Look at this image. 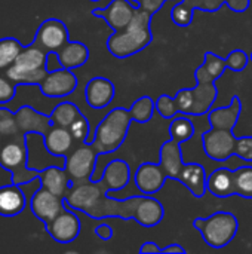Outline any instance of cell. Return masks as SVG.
<instances>
[{
    "label": "cell",
    "instance_id": "1",
    "mask_svg": "<svg viewBox=\"0 0 252 254\" xmlns=\"http://www.w3.org/2000/svg\"><path fill=\"white\" fill-rule=\"evenodd\" d=\"M151 16L153 13L137 7L131 22L108 37L107 48L110 54L116 58H128L147 48L153 40L150 30Z\"/></svg>",
    "mask_w": 252,
    "mask_h": 254
},
{
    "label": "cell",
    "instance_id": "2",
    "mask_svg": "<svg viewBox=\"0 0 252 254\" xmlns=\"http://www.w3.org/2000/svg\"><path fill=\"white\" fill-rule=\"evenodd\" d=\"M131 122V112L125 107H116L108 112L98 124L91 143L98 155H108L119 150L126 140Z\"/></svg>",
    "mask_w": 252,
    "mask_h": 254
},
{
    "label": "cell",
    "instance_id": "3",
    "mask_svg": "<svg viewBox=\"0 0 252 254\" xmlns=\"http://www.w3.org/2000/svg\"><path fill=\"white\" fill-rule=\"evenodd\" d=\"M46 58L48 52L33 42L31 45L22 48L4 74L15 85H39L48 74Z\"/></svg>",
    "mask_w": 252,
    "mask_h": 254
},
{
    "label": "cell",
    "instance_id": "4",
    "mask_svg": "<svg viewBox=\"0 0 252 254\" xmlns=\"http://www.w3.org/2000/svg\"><path fill=\"white\" fill-rule=\"evenodd\" d=\"M27 161L28 147L25 134H19L3 143L0 149V165L12 174V183L21 186L39 179L40 171L30 168Z\"/></svg>",
    "mask_w": 252,
    "mask_h": 254
},
{
    "label": "cell",
    "instance_id": "5",
    "mask_svg": "<svg viewBox=\"0 0 252 254\" xmlns=\"http://www.w3.org/2000/svg\"><path fill=\"white\" fill-rule=\"evenodd\" d=\"M193 226L201 232L205 243L212 249H223L229 246L239 229L238 219L229 211H217L209 217H198Z\"/></svg>",
    "mask_w": 252,
    "mask_h": 254
},
{
    "label": "cell",
    "instance_id": "6",
    "mask_svg": "<svg viewBox=\"0 0 252 254\" xmlns=\"http://www.w3.org/2000/svg\"><path fill=\"white\" fill-rule=\"evenodd\" d=\"M98 158H100L98 152L89 143L80 144L79 147H76L74 150H71L65 156L64 168H65V171H67V174L70 177L71 186L76 185V183L91 180V177H92V174L95 171Z\"/></svg>",
    "mask_w": 252,
    "mask_h": 254
},
{
    "label": "cell",
    "instance_id": "7",
    "mask_svg": "<svg viewBox=\"0 0 252 254\" xmlns=\"http://www.w3.org/2000/svg\"><path fill=\"white\" fill-rule=\"evenodd\" d=\"M143 196L144 195L129 196L126 199H116L105 193L86 216L95 220H101L105 217H120L122 220H132Z\"/></svg>",
    "mask_w": 252,
    "mask_h": 254
},
{
    "label": "cell",
    "instance_id": "8",
    "mask_svg": "<svg viewBox=\"0 0 252 254\" xmlns=\"http://www.w3.org/2000/svg\"><path fill=\"white\" fill-rule=\"evenodd\" d=\"M236 137L232 129L211 128L202 134V144L205 155L217 162H224L235 155Z\"/></svg>",
    "mask_w": 252,
    "mask_h": 254
},
{
    "label": "cell",
    "instance_id": "9",
    "mask_svg": "<svg viewBox=\"0 0 252 254\" xmlns=\"http://www.w3.org/2000/svg\"><path fill=\"white\" fill-rule=\"evenodd\" d=\"M105 195V192L102 190V188L100 186L98 182H82V183H76L73 185L67 195L64 196V204L68 208L73 210H79L85 214H88L98 202L100 199Z\"/></svg>",
    "mask_w": 252,
    "mask_h": 254
},
{
    "label": "cell",
    "instance_id": "10",
    "mask_svg": "<svg viewBox=\"0 0 252 254\" xmlns=\"http://www.w3.org/2000/svg\"><path fill=\"white\" fill-rule=\"evenodd\" d=\"M67 42H70L68 30L61 19L49 18L43 21L36 33L34 43L46 52L59 51Z\"/></svg>",
    "mask_w": 252,
    "mask_h": 254
},
{
    "label": "cell",
    "instance_id": "11",
    "mask_svg": "<svg viewBox=\"0 0 252 254\" xmlns=\"http://www.w3.org/2000/svg\"><path fill=\"white\" fill-rule=\"evenodd\" d=\"M137 7H140V3L134 0H111L107 6L92 9V15L105 19L114 31H119L131 22Z\"/></svg>",
    "mask_w": 252,
    "mask_h": 254
},
{
    "label": "cell",
    "instance_id": "12",
    "mask_svg": "<svg viewBox=\"0 0 252 254\" xmlns=\"http://www.w3.org/2000/svg\"><path fill=\"white\" fill-rule=\"evenodd\" d=\"M42 94L48 98H62L74 92L77 88V77L70 68H58L48 71L45 79L39 83Z\"/></svg>",
    "mask_w": 252,
    "mask_h": 254
},
{
    "label": "cell",
    "instance_id": "13",
    "mask_svg": "<svg viewBox=\"0 0 252 254\" xmlns=\"http://www.w3.org/2000/svg\"><path fill=\"white\" fill-rule=\"evenodd\" d=\"M45 226L50 238L59 244H70L80 234V220L74 213L68 211L67 207Z\"/></svg>",
    "mask_w": 252,
    "mask_h": 254
},
{
    "label": "cell",
    "instance_id": "14",
    "mask_svg": "<svg viewBox=\"0 0 252 254\" xmlns=\"http://www.w3.org/2000/svg\"><path fill=\"white\" fill-rule=\"evenodd\" d=\"M30 208H31V213L36 216V219H39L42 223L46 225L52 219H55L65 208V205H64V198L40 186L34 192L30 201Z\"/></svg>",
    "mask_w": 252,
    "mask_h": 254
},
{
    "label": "cell",
    "instance_id": "15",
    "mask_svg": "<svg viewBox=\"0 0 252 254\" xmlns=\"http://www.w3.org/2000/svg\"><path fill=\"white\" fill-rule=\"evenodd\" d=\"M166 179L168 177L160 164L154 162H144L135 171V185L143 195H154L159 192Z\"/></svg>",
    "mask_w": 252,
    "mask_h": 254
},
{
    "label": "cell",
    "instance_id": "16",
    "mask_svg": "<svg viewBox=\"0 0 252 254\" xmlns=\"http://www.w3.org/2000/svg\"><path fill=\"white\" fill-rule=\"evenodd\" d=\"M129 180H131L129 164L123 159H113L104 167L102 176L98 180V183L105 193H110L123 189L129 183Z\"/></svg>",
    "mask_w": 252,
    "mask_h": 254
},
{
    "label": "cell",
    "instance_id": "17",
    "mask_svg": "<svg viewBox=\"0 0 252 254\" xmlns=\"http://www.w3.org/2000/svg\"><path fill=\"white\" fill-rule=\"evenodd\" d=\"M15 119L18 124L19 132L25 135L28 132H39L45 135L52 127L50 115L39 113L31 106H21L18 112L15 113Z\"/></svg>",
    "mask_w": 252,
    "mask_h": 254
},
{
    "label": "cell",
    "instance_id": "18",
    "mask_svg": "<svg viewBox=\"0 0 252 254\" xmlns=\"http://www.w3.org/2000/svg\"><path fill=\"white\" fill-rule=\"evenodd\" d=\"M116 89L111 80L105 79V77H92L85 89V97H86V103L92 107V109H104L107 107L113 98H114Z\"/></svg>",
    "mask_w": 252,
    "mask_h": 254
},
{
    "label": "cell",
    "instance_id": "19",
    "mask_svg": "<svg viewBox=\"0 0 252 254\" xmlns=\"http://www.w3.org/2000/svg\"><path fill=\"white\" fill-rule=\"evenodd\" d=\"M159 164L163 168L168 179H172V180L178 182L180 173H181L183 165H184L183 152H181V147H180L178 141L171 138V140H168V141H165L162 144Z\"/></svg>",
    "mask_w": 252,
    "mask_h": 254
},
{
    "label": "cell",
    "instance_id": "20",
    "mask_svg": "<svg viewBox=\"0 0 252 254\" xmlns=\"http://www.w3.org/2000/svg\"><path fill=\"white\" fill-rule=\"evenodd\" d=\"M242 112V103L238 95L232 98V104L229 107H217L211 109L208 113V121L211 128L217 129H232L236 127Z\"/></svg>",
    "mask_w": 252,
    "mask_h": 254
},
{
    "label": "cell",
    "instance_id": "21",
    "mask_svg": "<svg viewBox=\"0 0 252 254\" xmlns=\"http://www.w3.org/2000/svg\"><path fill=\"white\" fill-rule=\"evenodd\" d=\"M40 186L50 190L52 193L64 198L71 186L70 177L65 171L64 167H58V165H50L46 167L43 170H40Z\"/></svg>",
    "mask_w": 252,
    "mask_h": 254
},
{
    "label": "cell",
    "instance_id": "22",
    "mask_svg": "<svg viewBox=\"0 0 252 254\" xmlns=\"http://www.w3.org/2000/svg\"><path fill=\"white\" fill-rule=\"evenodd\" d=\"M178 182L184 185L196 198H202L205 192L208 190L206 189L208 174H206L205 167L201 164H184L180 173Z\"/></svg>",
    "mask_w": 252,
    "mask_h": 254
},
{
    "label": "cell",
    "instance_id": "23",
    "mask_svg": "<svg viewBox=\"0 0 252 254\" xmlns=\"http://www.w3.org/2000/svg\"><path fill=\"white\" fill-rule=\"evenodd\" d=\"M27 205L25 195L19 185L10 183L0 188V216L13 217L24 211Z\"/></svg>",
    "mask_w": 252,
    "mask_h": 254
},
{
    "label": "cell",
    "instance_id": "24",
    "mask_svg": "<svg viewBox=\"0 0 252 254\" xmlns=\"http://www.w3.org/2000/svg\"><path fill=\"white\" fill-rule=\"evenodd\" d=\"M43 137H45V146L49 153L65 158L71 152L74 138L68 128L52 125Z\"/></svg>",
    "mask_w": 252,
    "mask_h": 254
},
{
    "label": "cell",
    "instance_id": "25",
    "mask_svg": "<svg viewBox=\"0 0 252 254\" xmlns=\"http://www.w3.org/2000/svg\"><path fill=\"white\" fill-rule=\"evenodd\" d=\"M206 189L217 198H230L236 195L235 190V177L233 170L230 168H217L208 176Z\"/></svg>",
    "mask_w": 252,
    "mask_h": 254
},
{
    "label": "cell",
    "instance_id": "26",
    "mask_svg": "<svg viewBox=\"0 0 252 254\" xmlns=\"http://www.w3.org/2000/svg\"><path fill=\"white\" fill-rule=\"evenodd\" d=\"M165 216L162 204L151 195H144L137 207L134 220L144 228H153L162 222Z\"/></svg>",
    "mask_w": 252,
    "mask_h": 254
},
{
    "label": "cell",
    "instance_id": "27",
    "mask_svg": "<svg viewBox=\"0 0 252 254\" xmlns=\"http://www.w3.org/2000/svg\"><path fill=\"white\" fill-rule=\"evenodd\" d=\"M56 54L61 65L70 70L82 67L89 60V49L82 42H67Z\"/></svg>",
    "mask_w": 252,
    "mask_h": 254
},
{
    "label": "cell",
    "instance_id": "28",
    "mask_svg": "<svg viewBox=\"0 0 252 254\" xmlns=\"http://www.w3.org/2000/svg\"><path fill=\"white\" fill-rule=\"evenodd\" d=\"M82 112L79 110V107L70 101H62L59 103L50 113V121L52 125H58V127H64V128H70V125L77 119V116Z\"/></svg>",
    "mask_w": 252,
    "mask_h": 254
},
{
    "label": "cell",
    "instance_id": "29",
    "mask_svg": "<svg viewBox=\"0 0 252 254\" xmlns=\"http://www.w3.org/2000/svg\"><path fill=\"white\" fill-rule=\"evenodd\" d=\"M22 48L24 46L15 37L0 39V71L4 73L13 64V61L19 55Z\"/></svg>",
    "mask_w": 252,
    "mask_h": 254
},
{
    "label": "cell",
    "instance_id": "30",
    "mask_svg": "<svg viewBox=\"0 0 252 254\" xmlns=\"http://www.w3.org/2000/svg\"><path fill=\"white\" fill-rule=\"evenodd\" d=\"M169 135L172 140L183 144L195 135V127L190 119H187L181 115L175 116L169 125Z\"/></svg>",
    "mask_w": 252,
    "mask_h": 254
},
{
    "label": "cell",
    "instance_id": "31",
    "mask_svg": "<svg viewBox=\"0 0 252 254\" xmlns=\"http://www.w3.org/2000/svg\"><path fill=\"white\" fill-rule=\"evenodd\" d=\"M236 195L252 199V165H244L233 170Z\"/></svg>",
    "mask_w": 252,
    "mask_h": 254
},
{
    "label": "cell",
    "instance_id": "32",
    "mask_svg": "<svg viewBox=\"0 0 252 254\" xmlns=\"http://www.w3.org/2000/svg\"><path fill=\"white\" fill-rule=\"evenodd\" d=\"M154 110H156V101L151 100L149 95H144V97L138 98L132 104V107L129 109L132 121L138 122V124H147L153 118Z\"/></svg>",
    "mask_w": 252,
    "mask_h": 254
},
{
    "label": "cell",
    "instance_id": "33",
    "mask_svg": "<svg viewBox=\"0 0 252 254\" xmlns=\"http://www.w3.org/2000/svg\"><path fill=\"white\" fill-rule=\"evenodd\" d=\"M19 128L15 119V113H12L7 107H0V135L3 140H10L19 135Z\"/></svg>",
    "mask_w": 252,
    "mask_h": 254
},
{
    "label": "cell",
    "instance_id": "34",
    "mask_svg": "<svg viewBox=\"0 0 252 254\" xmlns=\"http://www.w3.org/2000/svg\"><path fill=\"white\" fill-rule=\"evenodd\" d=\"M195 7L187 1V0H178V3L172 7L171 10V18L172 21L180 25V27H187L192 24L193 21V13H195Z\"/></svg>",
    "mask_w": 252,
    "mask_h": 254
},
{
    "label": "cell",
    "instance_id": "35",
    "mask_svg": "<svg viewBox=\"0 0 252 254\" xmlns=\"http://www.w3.org/2000/svg\"><path fill=\"white\" fill-rule=\"evenodd\" d=\"M203 67L208 71V74L217 80L223 76L224 70L227 68L226 65V58H221L218 55H215L214 52H206L205 54V61H203Z\"/></svg>",
    "mask_w": 252,
    "mask_h": 254
},
{
    "label": "cell",
    "instance_id": "36",
    "mask_svg": "<svg viewBox=\"0 0 252 254\" xmlns=\"http://www.w3.org/2000/svg\"><path fill=\"white\" fill-rule=\"evenodd\" d=\"M70 132L73 135V138L79 143H86V140L89 138V131H91V127H89V121L85 118L83 113H80L77 116V119L70 125Z\"/></svg>",
    "mask_w": 252,
    "mask_h": 254
},
{
    "label": "cell",
    "instance_id": "37",
    "mask_svg": "<svg viewBox=\"0 0 252 254\" xmlns=\"http://www.w3.org/2000/svg\"><path fill=\"white\" fill-rule=\"evenodd\" d=\"M250 57L247 55L245 51L242 49H235L233 52H230V55L226 58V65L227 68L233 70V71H242L247 65H248Z\"/></svg>",
    "mask_w": 252,
    "mask_h": 254
},
{
    "label": "cell",
    "instance_id": "38",
    "mask_svg": "<svg viewBox=\"0 0 252 254\" xmlns=\"http://www.w3.org/2000/svg\"><path fill=\"white\" fill-rule=\"evenodd\" d=\"M235 155L245 162H252V137H239L236 140Z\"/></svg>",
    "mask_w": 252,
    "mask_h": 254
},
{
    "label": "cell",
    "instance_id": "39",
    "mask_svg": "<svg viewBox=\"0 0 252 254\" xmlns=\"http://www.w3.org/2000/svg\"><path fill=\"white\" fill-rule=\"evenodd\" d=\"M15 92H16L15 83L4 73L0 74V104L12 101L15 97Z\"/></svg>",
    "mask_w": 252,
    "mask_h": 254
},
{
    "label": "cell",
    "instance_id": "40",
    "mask_svg": "<svg viewBox=\"0 0 252 254\" xmlns=\"http://www.w3.org/2000/svg\"><path fill=\"white\" fill-rule=\"evenodd\" d=\"M166 0H141L140 1V7L150 12V13H156L165 3Z\"/></svg>",
    "mask_w": 252,
    "mask_h": 254
},
{
    "label": "cell",
    "instance_id": "41",
    "mask_svg": "<svg viewBox=\"0 0 252 254\" xmlns=\"http://www.w3.org/2000/svg\"><path fill=\"white\" fill-rule=\"evenodd\" d=\"M95 235L102 241H108L113 237V228L107 223H101L95 228Z\"/></svg>",
    "mask_w": 252,
    "mask_h": 254
},
{
    "label": "cell",
    "instance_id": "42",
    "mask_svg": "<svg viewBox=\"0 0 252 254\" xmlns=\"http://www.w3.org/2000/svg\"><path fill=\"white\" fill-rule=\"evenodd\" d=\"M226 4L233 12H245V10H248V7L251 4V0H227Z\"/></svg>",
    "mask_w": 252,
    "mask_h": 254
},
{
    "label": "cell",
    "instance_id": "43",
    "mask_svg": "<svg viewBox=\"0 0 252 254\" xmlns=\"http://www.w3.org/2000/svg\"><path fill=\"white\" fill-rule=\"evenodd\" d=\"M227 0H202V7L201 10L205 12H215L218 10L223 4H226Z\"/></svg>",
    "mask_w": 252,
    "mask_h": 254
},
{
    "label": "cell",
    "instance_id": "44",
    "mask_svg": "<svg viewBox=\"0 0 252 254\" xmlns=\"http://www.w3.org/2000/svg\"><path fill=\"white\" fill-rule=\"evenodd\" d=\"M46 68H48V71H53V70L62 68V65H61V63H59V58H58V54H56V52H48Z\"/></svg>",
    "mask_w": 252,
    "mask_h": 254
},
{
    "label": "cell",
    "instance_id": "45",
    "mask_svg": "<svg viewBox=\"0 0 252 254\" xmlns=\"http://www.w3.org/2000/svg\"><path fill=\"white\" fill-rule=\"evenodd\" d=\"M140 253L141 254L162 253V249H160V247H157V244H156V243L149 241V243H144V244L140 247Z\"/></svg>",
    "mask_w": 252,
    "mask_h": 254
},
{
    "label": "cell",
    "instance_id": "46",
    "mask_svg": "<svg viewBox=\"0 0 252 254\" xmlns=\"http://www.w3.org/2000/svg\"><path fill=\"white\" fill-rule=\"evenodd\" d=\"M162 253L166 254H186V250L180 244H169L168 247L162 249Z\"/></svg>",
    "mask_w": 252,
    "mask_h": 254
},
{
    "label": "cell",
    "instance_id": "47",
    "mask_svg": "<svg viewBox=\"0 0 252 254\" xmlns=\"http://www.w3.org/2000/svg\"><path fill=\"white\" fill-rule=\"evenodd\" d=\"M1 146H3V138H1V135H0V149H1Z\"/></svg>",
    "mask_w": 252,
    "mask_h": 254
},
{
    "label": "cell",
    "instance_id": "48",
    "mask_svg": "<svg viewBox=\"0 0 252 254\" xmlns=\"http://www.w3.org/2000/svg\"><path fill=\"white\" fill-rule=\"evenodd\" d=\"M134 1H137V3H140V1H141V0H134Z\"/></svg>",
    "mask_w": 252,
    "mask_h": 254
},
{
    "label": "cell",
    "instance_id": "49",
    "mask_svg": "<svg viewBox=\"0 0 252 254\" xmlns=\"http://www.w3.org/2000/svg\"><path fill=\"white\" fill-rule=\"evenodd\" d=\"M91 1H100V0H91Z\"/></svg>",
    "mask_w": 252,
    "mask_h": 254
},
{
    "label": "cell",
    "instance_id": "50",
    "mask_svg": "<svg viewBox=\"0 0 252 254\" xmlns=\"http://www.w3.org/2000/svg\"><path fill=\"white\" fill-rule=\"evenodd\" d=\"M251 60H252V54H251Z\"/></svg>",
    "mask_w": 252,
    "mask_h": 254
}]
</instances>
